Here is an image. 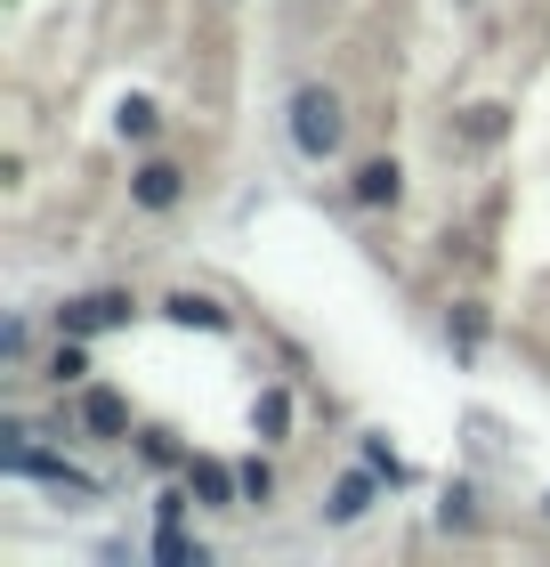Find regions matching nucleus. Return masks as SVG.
Here are the masks:
<instances>
[{
	"label": "nucleus",
	"mask_w": 550,
	"mask_h": 567,
	"mask_svg": "<svg viewBox=\"0 0 550 567\" xmlns=\"http://www.w3.org/2000/svg\"><path fill=\"white\" fill-rule=\"evenodd\" d=\"M187 486H195V503H211V511H243V471L219 454H187Z\"/></svg>",
	"instance_id": "obj_4"
},
{
	"label": "nucleus",
	"mask_w": 550,
	"mask_h": 567,
	"mask_svg": "<svg viewBox=\"0 0 550 567\" xmlns=\"http://www.w3.org/2000/svg\"><path fill=\"white\" fill-rule=\"evenodd\" d=\"M24 349H33V332H24V324L0 332V357H9V365H24Z\"/></svg>",
	"instance_id": "obj_19"
},
{
	"label": "nucleus",
	"mask_w": 550,
	"mask_h": 567,
	"mask_svg": "<svg viewBox=\"0 0 550 567\" xmlns=\"http://www.w3.org/2000/svg\"><path fill=\"white\" fill-rule=\"evenodd\" d=\"M163 317H170V324H203V332H227V308H219V300H203V292H170V300H163Z\"/></svg>",
	"instance_id": "obj_9"
},
{
	"label": "nucleus",
	"mask_w": 550,
	"mask_h": 567,
	"mask_svg": "<svg viewBox=\"0 0 550 567\" xmlns=\"http://www.w3.org/2000/svg\"><path fill=\"white\" fill-rule=\"evenodd\" d=\"M154 122H163V114H154V97H122L114 131H122V138H154Z\"/></svg>",
	"instance_id": "obj_14"
},
{
	"label": "nucleus",
	"mask_w": 550,
	"mask_h": 567,
	"mask_svg": "<svg viewBox=\"0 0 550 567\" xmlns=\"http://www.w3.org/2000/svg\"><path fill=\"white\" fill-rule=\"evenodd\" d=\"M138 454L154 462V471H178V462H187V454L170 446V430H146V437H138Z\"/></svg>",
	"instance_id": "obj_17"
},
{
	"label": "nucleus",
	"mask_w": 550,
	"mask_h": 567,
	"mask_svg": "<svg viewBox=\"0 0 550 567\" xmlns=\"http://www.w3.org/2000/svg\"><path fill=\"white\" fill-rule=\"evenodd\" d=\"M138 317V300L129 292H82V300H65L58 308V332H73V341H97V332H114Z\"/></svg>",
	"instance_id": "obj_3"
},
{
	"label": "nucleus",
	"mask_w": 550,
	"mask_h": 567,
	"mask_svg": "<svg viewBox=\"0 0 550 567\" xmlns=\"http://www.w3.org/2000/svg\"><path fill=\"white\" fill-rule=\"evenodd\" d=\"M349 195L364 203V212H388V203L405 195V171L388 163V154H381V163H356V178H349Z\"/></svg>",
	"instance_id": "obj_6"
},
{
	"label": "nucleus",
	"mask_w": 550,
	"mask_h": 567,
	"mask_svg": "<svg viewBox=\"0 0 550 567\" xmlns=\"http://www.w3.org/2000/svg\"><path fill=\"white\" fill-rule=\"evenodd\" d=\"M373 486H381V471H373V462H364V471H349V478L332 486L324 519H332V527H349V519H364V511H373Z\"/></svg>",
	"instance_id": "obj_7"
},
{
	"label": "nucleus",
	"mask_w": 550,
	"mask_h": 567,
	"mask_svg": "<svg viewBox=\"0 0 550 567\" xmlns=\"http://www.w3.org/2000/svg\"><path fill=\"white\" fill-rule=\"evenodd\" d=\"M178 195H187V171L178 163H138L129 171V203H138V212H178Z\"/></svg>",
	"instance_id": "obj_5"
},
{
	"label": "nucleus",
	"mask_w": 550,
	"mask_h": 567,
	"mask_svg": "<svg viewBox=\"0 0 550 567\" xmlns=\"http://www.w3.org/2000/svg\"><path fill=\"white\" fill-rule=\"evenodd\" d=\"M0 437H9V446H0V462H9V478H41V486H58V495H82V503H97V478L82 471V462H65V454L33 446V430H24V422H9Z\"/></svg>",
	"instance_id": "obj_1"
},
{
	"label": "nucleus",
	"mask_w": 550,
	"mask_h": 567,
	"mask_svg": "<svg viewBox=\"0 0 550 567\" xmlns=\"http://www.w3.org/2000/svg\"><path fill=\"white\" fill-rule=\"evenodd\" d=\"M437 519H445V527H469V519H478V503H469V486H445V511H437Z\"/></svg>",
	"instance_id": "obj_18"
},
{
	"label": "nucleus",
	"mask_w": 550,
	"mask_h": 567,
	"mask_svg": "<svg viewBox=\"0 0 550 567\" xmlns=\"http://www.w3.org/2000/svg\"><path fill=\"white\" fill-rule=\"evenodd\" d=\"M82 430H97V437H122V430H129V405H122L114 390H82Z\"/></svg>",
	"instance_id": "obj_8"
},
{
	"label": "nucleus",
	"mask_w": 550,
	"mask_h": 567,
	"mask_svg": "<svg viewBox=\"0 0 550 567\" xmlns=\"http://www.w3.org/2000/svg\"><path fill=\"white\" fill-rule=\"evenodd\" d=\"M235 471H243V511H268V503H276V471H268L259 454H243Z\"/></svg>",
	"instance_id": "obj_12"
},
{
	"label": "nucleus",
	"mask_w": 550,
	"mask_h": 567,
	"mask_svg": "<svg viewBox=\"0 0 550 567\" xmlns=\"http://www.w3.org/2000/svg\"><path fill=\"white\" fill-rule=\"evenodd\" d=\"M251 430H259V437H283V430H292V398H283V390H259Z\"/></svg>",
	"instance_id": "obj_13"
},
{
	"label": "nucleus",
	"mask_w": 550,
	"mask_h": 567,
	"mask_svg": "<svg viewBox=\"0 0 550 567\" xmlns=\"http://www.w3.org/2000/svg\"><path fill=\"white\" fill-rule=\"evenodd\" d=\"M49 381H58V390H82V381H90V341H73V332H58V357H49Z\"/></svg>",
	"instance_id": "obj_11"
},
{
	"label": "nucleus",
	"mask_w": 550,
	"mask_h": 567,
	"mask_svg": "<svg viewBox=\"0 0 550 567\" xmlns=\"http://www.w3.org/2000/svg\"><path fill=\"white\" fill-rule=\"evenodd\" d=\"M154 559H163V567H203L211 551H203V544H195V535L178 527V519H163V527H154Z\"/></svg>",
	"instance_id": "obj_10"
},
{
	"label": "nucleus",
	"mask_w": 550,
	"mask_h": 567,
	"mask_svg": "<svg viewBox=\"0 0 550 567\" xmlns=\"http://www.w3.org/2000/svg\"><path fill=\"white\" fill-rule=\"evenodd\" d=\"M356 454H364V462H373V471H381L388 486H405V462H397V454H388V437H364V446H356Z\"/></svg>",
	"instance_id": "obj_16"
},
{
	"label": "nucleus",
	"mask_w": 550,
	"mask_h": 567,
	"mask_svg": "<svg viewBox=\"0 0 550 567\" xmlns=\"http://www.w3.org/2000/svg\"><path fill=\"white\" fill-rule=\"evenodd\" d=\"M502 131H510V122H502V106H469V122H461V138H469V146H494Z\"/></svg>",
	"instance_id": "obj_15"
},
{
	"label": "nucleus",
	"mask_w": 550,
	"mask_h": 567,
	"mask_svg": "<svg viewBox=\"0 0 550 567\" xmlns=\"http://www.w3.org/2000/svg\"><path fill=\"white\" fill-rule=\"evenodd\" d=\"M542 511H550V503H542Z\"/></svg>",
	"instance_id": "obj_20"
},
{
	"label": "nucleus",
	"mask_w": 550,
	"mask_h": 567,
	"mask_svg": "<svg viewBox=\"0 0 550 567\" xmlns=\"http://www.w3.org/2000/svg\"><path fill=\"white\" fill-rule=\"evenodd\" d=\"M340 138H349V114H340V97L324 82H308L292 97V146L308 154V163H324V154H340Z\"/></svg>",
	"instance_id": "obj_2"
}]
</instances>
